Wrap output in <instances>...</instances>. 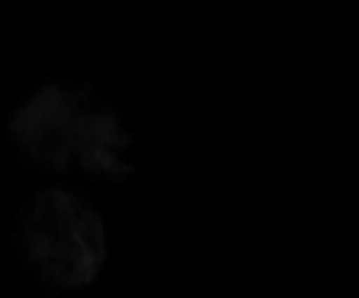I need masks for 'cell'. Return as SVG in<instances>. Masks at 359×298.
Masks as SVG:
<instances>
[{"label": "cell", "mask_w": 359, "mask_h": 298, "mask_svg": "<svg viewBox=\"0 0 359 298\" xmlns=\"http://www.w3.org/2000/svg\"><path fill=\"white\" fill-rule=\"evenodd\" d=\"M9 134L29 162L50 172L122 180L132 140L114 111L82 87L50 83L13 112Z\"/></svg>", "instance_id": "cell-1"}, {"label": "cell", "mask_w": 359, "mask_h": 298, "mask_svg": "<svg viewBox=\"0 0 359 298\" xmlns=\"http://www.w3.org/2000/svg\"><path fill=\"white\" fill-rule=\"evenodd\" d=\"M19 235L32 264L57 285L90 283L106 259L100 214L81 195L65 188H48L29 202Z\"/></svg>", "instance_id": "cell-2"}]
</instances>
